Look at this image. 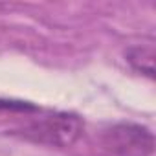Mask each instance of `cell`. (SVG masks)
I'll use <instances>...</instances> for the list:
<instances>
[{
	"label": "cell",
	"instance_id": "3957f363",
	"mask_svg": "<svg viewBox=\"0 0 156 156\" xmlns=\"http://www.w3.org/2000/svg\"><path fill=\"white\" fill-rule=\"evenodd\" d=\"M129 64L147 77H154V50L152 46H132L127 50Z\"/></svg>",
	"mask_w": 156,
	"mask_h": 156
},
{
	"label": "cell",
	"instance_id": "277c9868",
	"mask_svg": "<svg viewBox=\"0 0 156 156\" xmlns=\"http://www.w3.org/2000/svg\"><path fill=\"white\" fill-rule=\"evenodd\" d=\"M0 110H20V112L24 110V112H28V110H37V107L31 103H24V101H13V99L0 98Z\"/></svg>",
	"mask_w": 156,
	"mask_h": 156
},
{
	"label": "cell",
	"instance_id": "6da1fadb",
	"mask_svg": "<svg viewBox=\"0 0 156 156\" xmlns=\"http://www.w3.org/2000/svg\"><path fill=\"white\" fill-rule=\"evenodd\" d=\"M85 130L83 119L72 112H53L33 119L22 129V136L48 147H70Z\"/></svg>",
	"mask_w": 156,
	"mask_h": 156
},
{
	"label": "cell",
	"instance_id": "7a4b0ae2",
	"mask_svg": "<svg viewBox=\"0 0 156 156\" xmlns=\"http://www.w3.org/2000/svg\"><path fill=\"white\" fill-rule=\"evenodd\" d=\"M103 145L114 156H151L154 136L143 125L118 123L105 132Z\"/></svg>",
	"mask_w": 156,
	"mask_h": 156
}]
</instances>
